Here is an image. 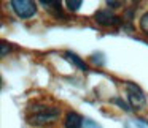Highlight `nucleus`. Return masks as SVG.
<instances>
[{"mask_svg":"<svg viewBox=\"0 0 148 128\" xmlns=\"http://www.w3.org/2000/svg\"><path fill=\"white\" fill-rule=\"evenodd\" d=\"M84 128H102L100 127L99 123H97V122H94V120H91V119H84V125H83Z\"/></svg>","mask_w":148,"mask_h":128,"instance_id":"1a4fd4ad","label":"nucleus"},{"mask_svg":"<svg viewBox=\"0 0 148 128\" xmlns=\"http://www.w3.org/2000/svg\"><path fill=\"white\" fill-rule=\"evenodd\" d=\"M107 5H108V7H112V8H118V7H121V2H110V0H108V2H107Z\"/></svg>","mask_w":148,"mask_h":128,"instance_id":"9b49d317","label":"nucleus"},{"mask_svg":"<svg viewBox=\"0 0 148 128\" xmlns=\"http://www.w3.org/2000/svg\"><path fill=\"white\" fill-rule=\"evenodd\" d=\"M83 125H84V119L78 112L75 111L67 112L64 120V128H83Z\"/></svg>","mask_w":148,"mask_h":128,"instance_id":"39448f33","label":"nucleus"},{"mask_svg":"<svg viewBox=\"0 0 148 128\" xmlns=\"http://www.w3.org/2000/svg\"><path fill=\"white\" fill-rule=\"evenodd\" d=\"M96 21L100 24V26L103 27H113V26H119L121 24V18L116 16V14H113L110 10H99L96 13Z\"/></svg>","mask_w":148,"mask_h":128,"instance_id":"20e7f679","label":"nucleus"},{"mask_svg":"<svg viewBox=\"0 0 148 128\" xmlns=\"http://www.w3.org/2000/svg\"><path fill=\"white\" fill-rule=\"evenodd\" d=\"M138 26H140V30H142V32H143L145 35H148V11L140 18V21H138Z\"/></svg>","mask_w":148,"mask_h":128,"instance_id":"0eeeda50","label":"nucleus"},{"mask_svg":"<svg viewBox=\"0 0 148 128\" xmlns=\"http://www.w3.org/2000/svg\"><path fill=\"white\" fill-rule=\"evenodd\" d=\"M59 114H61V111L56 106H46L35 103L27 109V122L34 127H45V125L56 122Z\"/></svg>","mask_w":148,"mask_h":128,"instance_id":"f257e3e1","label":"nucleus"},{"mask_svg":"<svg viewBox=\"0 0 148 128\" xmlns=\"http://www.w3.org/2000/svg\"><path fill=\"white\" fill-rule=\"evenodd\" d=\"M126 93H127V100L132 109L135 111H142L147 106V96H145L143 90L134 82H126Z\"/></svg>","mask_w":148,"mask_h":128,"instance_id":"f03ea898","label":"nucleus"},{"mask_svg":"<svg viewBox=\"0 0 148 128\" xmlns=\"http://www.w3.org/2000/svg\"><path fill=\"white\" fill-rule=\"evenodd\" d=\"M65 57H67V59H69V60H70V62H73V63L77 65V67L80 68L81 71H86V70H88V65L84 63V62L81 60V59L78 57L77 54H73V52H65Z\"/></svg>","mask_w":148,"mask_h":128,"instance_id":"423d86ee","label":"nucleus"},{"mask_svg":"<svg viewBox=\"0 0 148 128\" xmlns=\"http://www.w3.org/2000/svg\"><path fill=\"white\" fill-rule=\"evenodd\" d=\"M65 5H67V8L70 11H77V10H80V7L83 5V2H81V0H67Z\"/></svg>","mask_w":148,"mask_h":128,"instance_id":"6e6552de","label":"nucleus"},{"mask_svg":"<svg viewBox=\"0 0 148 128\" xmlns=\"http://www.w3.org/2000/svg\"><path fill=\"white\" fill-rule=\"evenodd\" d=\"M115 103H118V104L121 106V109H124V111H131V108H129V106L126 104L124 101H121V100H118V98H116V100H115Z\"/></svg>","mask_w":148,"mask_h":128,"instance_id":"9d476101","label":"nucleus"},{"mask_svg":"<svg viewBox=\"0 0 148 128\" xmlns=\"http://www.w3.org/2000/svg\"><path fill=\"white\" fill-rule=\"evenodd\" d=\"M10 5L16 16L21 19H29L37 13V3L32 0H11Z\"/></svg>","mask_w":148,"mask_h":128,"instance_id":"7ed1b4c3","label":"nucleus"}]
</instances>
